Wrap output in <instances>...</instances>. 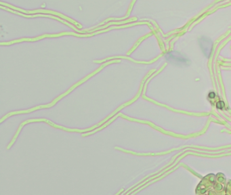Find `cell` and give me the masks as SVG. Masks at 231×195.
I'll return each instance as SVG.
<instances>
[{
    "instance_id": "obj_3",
    "label": "cell",
    "mask_w": 231,
    "mask_h": 195,
    "mask_svg": "<svg viewBox=\"0 0 231 195\" xmlns=\"http://www.w3.org/2000/svg\"><path fill=\"white\" fill-rule=\"evenodd\" d=\"M119 114H117V115H115V117H113V118H112V119H110V120H109V121H108L107 122V123H106V124H105V125H103V126H102V127H100V128H98V129H96V130H94V131H92V132H90V133H86V134H82V136H83V137H85V136H89V135H90V134H94V133H96V131H100V129H103V128H105V127H107V125H109L110 124V123H111L112 121H114L115 119H116V118L117 117H119Z\"/></svg>"
},
{
    "instance_id": "obj_1",
    "label": "cell",
    "mask_w": 231,
    "mask_h": 195,
    "mask_svg": "<svg viewBox=\"0 0 231 195\" xmlns=\"http://www.w3.org/2000/svg\"><path fill=\"white\" fill-rule=\"evenodd\" d=\"M138 96H139V94L138 95ZM138 96H137V97H138ZM137 97L134 98V99H133L132 100H131V101H129V102H128V103H126V104H123V105H122L121 106H120V107H119L118 108H117V110H115L114 111V112H113V113L110 114V115H108L107 118H105V119H104L103 121H101V122H100V123H99V124H98L96 125H94V127H90V128H87V129H69V128H66V127H62V126H60V125H56V124H53V123H52V122L49 121H48V120H46V122H47L48 124H49L50 125H52V126L54 127H56V128H60V129H64V130H65V131H73H73H75V132H80V133H82V132H87V131H90V130H92V129H95L96 127H98V126H100V125L103 124L104 123H105V122L106 121H107L108 119H109L110 117H112L113 116H114L115 114V113H117V112H118L119 110H121V109L123 108V107H125V106H128V104H131V103H133V102L135 100L137 99Z\"/></svg>"
},
{
    "instance_id": "obj_6",
    "label": "cell",
    "mask_w": 231,
    "mask_h": 195,
    "mask_svg": "<svg viewBox=\"0 0 231 195\" xmlns=\"http://www.w3.org/2000/svg\"><path fill=\"white\" fill-rule=\"evenodd\" d=\"M123 190H123V188H122L121 190H120V191H119V192H117V193L116 194V195H118V194H121V192H122V191H123Z\"/></svg>"
},
{
    "instance_id": "obj_2",
    "label": "cell",
    "mask_w": 231,
    "mask_h": 195,
    "mask_svg": "<svg viewBox=\"0 0 231 195\" xmlns=\"http://www.w3.org/2000/svg\"><path fill=\"white\" fill-rule=\"evenodd\" d=\"M46 121V119H31V120H28V121H26L23 122L22 124H21V125H20L19 128H18V131H17V134H16V135L14 136V138L12 139V142L10 143V144H9L8 147H7V149H9V148H10L11 147V146H12V144H14V142L15 140H16V139H17V138L18 137V134L20 133V129H21L22 127L23 126H24V125H25V124H28V123H30V122H35V121Z\"/></svg>"
},
{
    "instance_id": "obj_4",
    "label": "cell",
    "mask_w": 231,
    "mask_h": 195,
    "mask_svg": "<svg viewBox=\"0 0 231 195\" xmlns=\"http://www.w3.org/2000/svg\"><path fill=\"white\" fill-rule=\"evenodd\" d=\"M216 106L218 108H222L225 106V104H224L223 102H220V103H217Z\"/></svg>"
},
{
    "instance_id": "obj_5",
    "label": "cell",
    "mask_w": 231,
    "mask_h": 195,
    "mask_svg": "<svg viewBox=\"0 0 231 195\" xmlns=\"http://www.w3.org/2000/svg\"><path fill=\"white\" fill-rule=\"evenodd\" d=\"M209 96L210 98H213L215 97V94H214V92L210 93V94H209Z\"/></svg>"
}]
</instances>
